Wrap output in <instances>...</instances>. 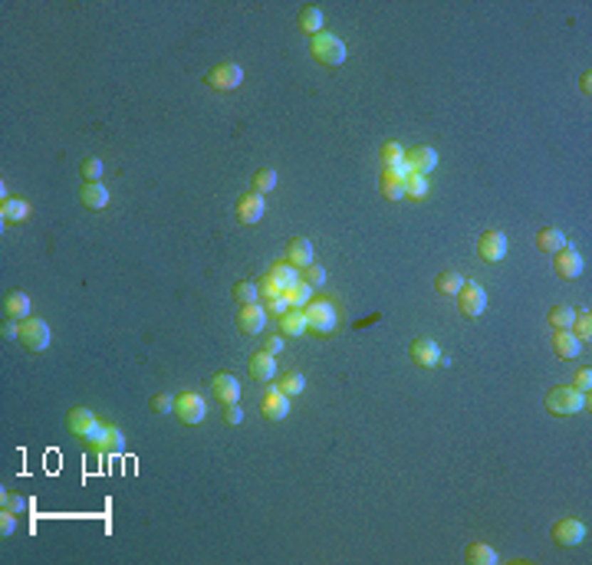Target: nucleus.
I'll use <instances>...</instances> for the list:
<instances>
[{"mask_svg":"<svg viewBox=\"0 0 592 565\" xmlns=\"http://www.w3.org/2000/svg\"><path fill=\"white\" fill-rule=\"evenodd\" d=\"M175 414H178L181 424H201V421H204V414H207V404H204V398H201V394L185 391V394H178V398H175Z\"/></svg>","mask_w":592,"mask_h":565,"instance_id":"39448f33","label":"nucleus"},{"mask_svg":"<svg viewBox=\"0 0 592 565\" xmlns=\"http://www.w3.org/2000/svg\"><path fill=\"white\" fill-rule=\"evenodd\" d=\"M79 197H83V204H86L89 211H103V207L109 204V191H105V184H103V181H93V184H83Z\"/></svg>","mask_w":592,"mask_h":565,"instance_id":"5701e85b","label":"nucleus"},{"mask_svg":"<svg viewBox=\"0 0 592 565\" xmlns=\"http://www.w3.org/2000/svg\"><path fill=\"white\" fill-rule=\"evenodd\" d=\"M266 309H270V312H274V316L280 319V316L286 312V309H290V302H286V296H280V300H270V302H266Z\"/></svg>","mask_w":592,"mask_h":565,"instance_id":"3c124183","label":"nucleus"},{"mask_svg":"<svg viewBox=\"0 0 592 565\" xmlns=\"http://www.w3.org/2000/svg\"><path fill=\"white\" fill-rule=\"evenodd\" d=\"M260 414L266 421H284L290 414V398H286L280 388H270V391L260 398Z\"/></svg>","mask_w":592,"mask_h":565,"instance_id":"9d476101","label":"nucleus"},{"mask_svg":"<svg viewBox=\"0 0 592 565\" xmlns=\"http://www.w3.org/2000/svg\"><path fill=\"white\" fill-rule=\"evenodd\" d=\"M309 50H313V60L323 63V66H339V63H346V43L339 36L326 33V30L309 40Z\"/></svg>","mask_w":592,"mask_h":565,"instance_id":"f03ea898","label":"nucleus"},{"mask_svg":"<svg viewBox=\"0 0 592 565\" xmlns=\"http://www.w3.org/2000/svg\"><path fill=\"white\" fill-rule=\"evenodd\" d=\"M0 506H4V509H10V513H26V500L20 497V493H14V490H4V493H0Z\"/></svg>","mask_w":592,"mask_h":565,"instance_id":"ea45409f","label":"nucleus"},{"mask_svg":"<svg viewBox=\"0 0 592 565\" xmlns=\"http://www.w3.org/2000/svg\"><path fill=\"white\" fill-rule=\"evenodd\" d=\"M569 332L576 335V339H579V342H589L592 339V319H589V312H583V316H576V322H573V329H569Z\"/></svg>","mask_w":592,"mask_h":565,"instance_id":"37998d69","label":"nucleus"},{"mask_svg":"<svg viewBox=\"0 0 592 565\" xmlns=\"http://www.w3.org/2000/svg\"><path fill=\"white\" fill-rule=\"evenodd\" d=\"M266 204H264V194H244L237 201V221L241 223H257L264 217Z\"/></svg>","mask_w":592,"mask_h":565,"instance_id":"a211bd4d","label":"nucleus"},{"mask_svg":"<svg viewBox=\"0 0 592 565\" xmlns=\"http://www.w3.org/2000/svg\"><path fill=\"white\" fill-rule=\"evenodd\" d=\"M274 188H276V171L274 168H260L254 174V194H270Z\"/></svg>","mask_w":592,"mask_h":565,"instance_id":"e433bc0d","label":"nucleus"},{"mask_svg":"<svg viewBox=\"0 0 592 565\" xmlns=\"http://www.w3.org/2000/svg\"><path fill=\"white\" fill-rule=\"evenodd\" d=\"M323 23H326V17H323V10L319 7H303L300 10V30H306L309 36L323 33Z\"/></svg>","mask_w":592,"mask_h":565,"instance_id":"c756f323","label":"nucleus"},{"mask_svg":"<svg viewBox=\"0 0 592 565\" xmlns=\"http://www.w3.org/2000/svg\"><path fill=\"white\" fill-rule=\"evenodd\" d=\"M79 174L86 178V184H93V181L103 178V162H99L95 154H89V158H83V164H79Z\"/></svg>","mask_w":592,"mask_h":565,"instance_id":"4c0bfd02","label":"nucleus"},{"mask_svg":"<svg viewBox=\"0 0 592 565\" xmlns=\"http://www.w3.org/2000/svg\"><path fill=\"white\" fill-rule=\"evenodd\" d=\"M378 162H382V171L408 174V168H405V148L398 142H385L382 152H378Z\"/></svg>","mask_w":592,"mask_h":565,"instance_id":"f3484780","label":"nucleus"},{"mask_svg":"<svg viewBox=\"0 0 592 565\" xmlns=\"http://www.w3.org/2000/svg\"><path fill=\"white\" fill-rule=\"evenodd\" d=\"M4 312H7V319H30V296L26 292H7Z\"/></svg>","mask_w":592,"mask_h":565,"instance_id":"bb28decb","label":"nucleus"},{"mask_svg":"<svg viewBox=\"0 0 592 565\" xmlns=\"http://www.w3.org/2000/svg\"><path fill=\"white\" fill-rule=\"evenodd\" d=\"M224 421H227V424H241V421H244V411L237 408V404H227V408H224Z\"/></svg>","mask_w":592,"mask_h":565,"instance_id":"8fccbe9b","label":"nucleus"},{"mask_svg":"<svg viewBox=\"0 0 592 565\" xmlns=\"http://www.w3.org/2000/svg\"><path fill=\"white\" fill-rule=\"evenodd\" d=\"M428 194V178L425 174H408L405 178V197H425Z\"/></svg>","mask_w":592,"mask_h":565,"instance_id":"58836bf2","label":"nucleus"},{"mask_svg":"<svg viewBox=\"0 0 592 565\" xmlns=\"http://www.w3.org/2000/svg\"><path fill=\"white\" fill-rule=\"evenodd\" d=\"M26 214H30V204L26 201H20V197H10V201H4V207H0V217L10 223H20L26 221Z\"/></svg>","mask_w":592,"mask_h":565,"instance_id":"7c9ffc66","label":"nucleus"},{"mask_svg":"<svg viewBox=\"0 0 592 565\" xmlns=\"http://www.w3.org/2000/svg\"><path fill=\"white\" fill-rule=\"evenodd\" d=\"M583 408H589V398L583 391H576L569 385H559V388H549L546 394V411L556 414V418H569V414H579Z\"/></svg>","mask_w":592,"mask_h":565,"instance_id":"f257e3e1","label":"nucleus"},{"mask_svg":"<svg viewBox=\"0 0 592 565\" xmlns=\"http://www.w3.org/2000/svg\"><path fill=\"white\" fill-rule=\"evenodd\" d=\"M536 247H540L543 253H559V250L566 247V237H563L559 227H543V231L536 233Z\"/></svg>","mask_w":592,"mask_h":565,"instance_id":"a878e982","label":"nucleus"},{"mask_svg":"<svg viewBox=\"0 0 592 565\" xmlns=\"http://www.w3.org/2000/svg\"><path fill=\"white\" fill-rule=\"evenodd\" d=\"M234 300L241 302V306H250V302H257V300H260V292H257V282H250V280L234 282Z\"/></svg>","mask_w":592,"mask_h":565,"instance_id":"c9c22d12","label":"nucleus"},{"mask_svg":"<svg viewBox=\"0 0 592 565\" xmlns=\"http://www.w3.org/2000/svg\"><path fill=\"white\" fill-rule=\"evenodd\" d=\"M405 178H408V174L382 171V184H378V188H382V197H385V201H402L405 197Z\"/></svg>","mask_w":592,"mask_h":565,"instance_id":"393cba45","label":"nucleus"},{"mask_svg":"<svg viewBox=\"0 0 592 565\" xmlns=\"http://www.w3.org/2000/svg\"><path fill=\"white\" fill-rule=\"evenodd\" d=\"M257 292H260V300L264 302H270V300H280V296H284V290H280V286H276V280L270 273L264 276V280L257 282Z\"/></svg>","mask_w":592,"mask_h":565,"instance_id":"a19ab883","label":"nucleus"},{"mask_svg":"<svg viewBox=\"0 0 592 565\" xmlns=\"http://www.w3.org/2000/svg\"><path fill=\"white\" fill-rule=\"evenodd\" d=\"M152 411H158V414L175 411V398H168V394H155V398H152Z\"/></svg>","mask_w":592,"mask_h":565,"instance_id":"a18cd8bd","label":"nucleus"},{"mask_svg":"<svg viewBox=\"0 0 592 565\" xmlns=\"http://www.w3.org/2000/svg\"><path fill=\"white\" fill-rule=\"evenodd\" d=\"M435 286H438L441 296H457V292H461V286H464V276L455 273V270H447V273H441L438 280H435Z\"/></svg>","mask_w":592,"mask_h":565,"instance_id":"72a5a7b5","label":"nucleus"},{"mask_svg":"<svg viewBox=\"0 0 592 565\" xmlns=\"http://www.w3.org/2000/svg\"><path fill=\"white\" fill-rule=\"evenodd\" d=\"M579 89H583V93H586V95H589V93H592V76H589V73H586V76H583V79H579Z\"/></svg>","mask_w":592,"mask_h":565,"instance_id":"603ef678","label":"nucleus"},{"mask_svg":"<svg viewBox=\"0 0 592 565\" xmlns=\"http://www.w3.org/2000/svg\"><path fill=\"white\" fill-rule=\"evenodd\" d=\"M477 253H481V260H487V263H500V260L507 257V237L500 231H487L481 237V243H477Z\"/></svg>","mask_w":592,"mask_h":565,"instance_id":"4468645a","label":"nucleus"},{"mask_svg":"<svg viewBox=\"0 0 592 565\" xmlns=\"http://www.w3.org/2000/svg\"><path fill=\"white\" fill-rule=\"evenodd\" d=\"M266 326V309L260 306V302H250V306H241V312H237V329L247 335H260Z\"/></svg>","mask_w":592,"mask_h":565,"instance_id":"9b49d317","label":"nucleus"},{"mask_svg":"<svg viewBox=\"0 0 592 565\" xmlns=\"http://www.w3.org/2000/svg\"><path fill=\"white\" fill-rule=\"evenodd\" d=\"M89 444H93L95 450H105V454H122V450H125V434H122L119 428H109V424H103V428H99V434H95Z\"/></svg>","mask_w":592,"mask_h":565,"instance_id":"2eb2a0df","label":"nucleus"},{"mask_svg":"<svg viewBox=\"0 0 592 565\" xmlns=\"http://www.w3.org/2000/svg\"><path fill=\"white\" fill-rule=\"evenodd\" d=\"M306 312H303V309H286L284 316H280V332L284 335H303L306 332Z\"/></svg>","mask_w":592,"mask_h":565,"instance_id":"b1692460","label":"nucleus"},{"mask_svg":"<svg viewBox=\"0 0 592 565\" xmlns=\"http://www.w3.org/2000/svg\"><path fill=\"white\" fill-rule=\"evenodd\" d=\"M300 280L309 282V286L316 290V286H323V282H326V270H323V266H316V263H309V266H303V276H300Z\"/></svg>","mask_w":592,"mask_h":565,"instance_id":"79ce46f5","label":"nucleus"},{"mask_svg":"<svg viewBox=\"0 0 592 565\" xmlns=\"http://www.w3.org/2000/svg\"><path fill=\"white\" fill-rule=\"evenodd\" d=\"M405 168H408V174H425L428 178L438 168V152L428 145L412 148V152H405Z\"/></svg>","mask_w":592,"mask_h":565,"instance_id":"6e6552de","label":"nucleus"},{"mask_svg":"<svg viewBox=\"0 0 592 565\" xmlns=\"http://www.w3.org/2000/svg\"><path fill=\"white\" fill-rule=\"evenodd\" d=\"M583 539H586V526L579 519H559L556 526H553V542H556V546L573 549Z\"/></svg>","mask_w":592,"mask_h":565,"instance_id":"f8f14e48","label":"nucleus"},{"mask_svg":"<svg viewBox=\"0 0 592 565\" xmlns=\"http://www.w3.org/2000/svg\"><path fill=\"white\" fill-rule=\"evenodd\" d=\"M467 562L471 565H497L500 556L494 552V546H487V542H471V546H467Z\"/></svg>","mask_w":592,"mask_h":565,"instance_id":"cd10ccee","label":"nucleus"},{"mask_svg":"<svg viewBox=\"0 0 592 565\" xmlns=\"http://www.w3.org/2000/svg\"><path fill=\"white\" fill-rule=\"evenodd\" d=\"M553 352H556L559 359H576V355L583 352V342H579L569 329H556V335H553Z\"/></svg>","mask_w":592,"mask_h":565,"instance_id":"412c9836","label":"nucleus"},{"mask_svg":"<svg viewBox=\"0 0 592 565\" xmlns=\"http://www.w3.org/2000/svg\"><path fill=\"white\" fill-rule=\"evenodd\" d=\"M306 326L313 329L316 335H329L336 329V306L329 300H319V302H309L306 309Z\"/></svg>","mask_w":592,"mask_h":565,"instance_id":"20e7f679","label":"nucleus"},{"mask_svg":"<svg viewBox=\"0 0 592 565\" xmlns=\"http://www.w3.org/2000/svg\"><path fill=\"white\" fill-rule=\"evenodd\" d=\"M20 342H24L30 352H43L46 345H50V326H46L43 319H24V326H20Z\"/></svg>","mask_w":592,"mask_h":565,"instance_id":"0eeeda50","label":"nucleus"},{"mask_svg":"<svg viewBox=\"0 0 592 565\" xmlns=\"http://www.w3.org/2000/svg\"><path fill=\"white\" fill-rule=\"evenodd\" d=\"M264 352H270V355H276V352H284V335H266Z\"/></svg>","mask_w":592,"mask_h":565,"instance_id":"09e8293b","label":"nucleus"},{"mask_svg":"<svg viewBox=\"0 0 592 565\" xmlns=\"http://www.w3.org/2000/svg\"><path fill=\"white\" fill-rule=\"evenodd\" d=\"M276 388H280L286 398H293V394H303V388H306V378H303L300 371H286V375H280Z\"/></svg>","mask_w":592,"mask_h":565,"instance_id":"f704fd0d","label":"nucleus"},{"mask_svg":"<svg viewBox=\"0 0 592 565\" xmlns=\"http://www.w3.org/2000/svg\"><path fill=\"white\" fill-rule=\"evenodd\" d=\"M576 316H579V312H576L573 306H553L546 319H549V326H553V329H573Z\"/></svg>","mask_w":592,"mask_h":565,"instance_id":"473e14b6","label":"nucleus"},{"mask_svg":"<svg viewBox=\"0 0 592 565\" xmlns=\"http://www.w3.org/2000/svg\"><path fill=\"white\" fill-rule=\"evenodd\" d=\"M457 309H461V312H464L467 319L484 316V309H487V292H484L481 282L464 280L461 292H457Z\"/></svg>","mask_w":592,"mask_h":565,"instance_id":"7ed1b4c3","label":"nucleus"},{"mask_svg":"<svg viewBox=\"0 0 592 565\" xmlns=\"http://www.w3.org/2000/svg\"><path fill=\"white\" fill-rule=\"evenodd\" d=\"M14 529H17V513L4 509V513H0V536H10Z\"/></svg>","mask_w":592,"mask_h":565,"instance_id":"c03bdc74","label":"nucleus"},{"mask_svg":"<svg viewBox=\"0 0 592 565\" xmlns=\"http://www.w3.org/2000/svg\"><path fill=\"white\" fill-rule=\"evenodd\" d=\"M284 296H286V302H290L293 309H306L309 302H313V286H309V282H303V280H296L290 290L284 292Z\"/></svg>","mask_w":592,"mask_h":565,"instance_id":"c85d7f7f","label":"nucleus"},{"mask_svg":"<svg viewBox=\"0 0 592 565\" xmlns=\"http://www.w3.org/2000/svg\"><path fill=\"white\" fill-rule=\"evenodd\" d=\"M250 375L257 378V381H270V378L276 375V361H274V355L270 352H254L250 355Z\"/></svg>","mask_w":592,"mask_h":565,"instance_id":"4be33fe9","label":"nucleus"},{"mask_svg":"<svg viewBox=\"0 0 592 565\" xmlns=\"http://www.w3.org/2000/svg\"><path fill=\"white\" fill-rule=\"evenodd\" d=\"M553 257H556L553 260V270H556L559 280H579V276H583V257H579L569 243L559 250V253H553Z\"/></svg>","mask_w":592,"mask_h":565,"instance_id":"1a4fd4ad","label":"nucleus"},{"mask_svg":"<svg viewBox=\"0 0 592 565\" xmlns=\"http://www.w3.org/2000/svg\"><path fill=\"white\" fill-rule=\"evenodd\" d=\"M270 276H274V280H276V286H280L284 292L290 290V286H293L296 280H300V273H296V266H290L286 260H284V263H274V266H270Z\"/></svg>","mask_w":592,"mask_h":565,"instance_id":"2f4dec72","label":"nucleus"},{"mask_svg":"<svg viewBox=\"0 0 592 565\" xmlns=\"http://www.w3.org/2000/svg\"><path fill=\"white\" fill-rule=\"evenodd\" d=\"M241 83H244V69L237 63H221V66H214L207 73V86L217 89V93H231Z\"/></svg>","mask_w":592,"mask_h":565,"instance_id":"423d86ee","label":"nucleus"},{"mask_svg":"<svg viewBox=\"0 0 592 565\" xmlns=\"http://www.w3.org/2000/svg\"><path fill=\"white\" fill-rule=\"evenodd\" d=\"M438 359H441V349H438V342L435 339H415L412 342V361L415 365H421V369H431V365H438Z\"/></svg>","mask_w":592,"mask_h":565,"instance_id":"dca6fc26","label":"nucleus"},{"mask_svg":"<svg viewBox=\"0 0 592 565\" xmlns=\"http://www.w3.org/2000/svg\"><path fill=\"white\" fill-rule=\"evenodd\" d=\"M286 263L296 266V270L309 266L313 263V243H309L306 237H293L290 243H286Z\"/></svg>","mask_w":592,"mask_h":565,"instance_id":"6ab92c4d","label":"nucleus"},{"mask_svg":"<svg viewBox=\"0 0 592 565\" xmlns=\"http://www.w3.org/2000/svg\"><path fill=\"white\" fill-rule=\"evenodd\" d=\"M214 394H217V401H224V404H237L241 401V381L234 375H227V371H221L214 378Z\"/></svg>","mask_w":592,"mask_h":565,"instance_id":"aec40b11","label":"nucleus"},{"mask_svg":"<svg viewBox=\"0 0 592 565\" xmlns=\"http://www.w3.org/2000/svg\"><path fill=\"white\" fill-rule=\"evenodd\" d=\"M99 428H103V424L95 421V414L89 411V408H73V411H69V431H73L76 437L93 440V437L99 434Z\"/></svg>","mask_w":592,"mask_h":565,"instance_id":"ddd939ff","label":"nucleus"},{"mask_svg":"<svg viewBox=\"0 0 592 565\" xmlns=\"http://www.w3.org/2000/svg\"><path fill=\"white\" fill-rule=\"evenodd\" d=\"M0 335H4V339H20L17 319H4V329H0Z\"/></svg>","mask_w":592,"mask_h":565,"instance_id":"de8ad7c7","label":"nucleus"},{"mask_svg":"<svg viewBox=\"0 0 592 565\" xmlns=\"http://www.w3.org/2000/svg\"><path fill=\"white\" fill-rule=\"evenodd\" d=\"M573 388H576V391H583V394L589 391V388H592V371L589 369H579V371H576V385Z\"/></svg>","mask_w":592,"mask_h":565,"instance_id":"49530a36","label":"nucleus"}]
</instances>
